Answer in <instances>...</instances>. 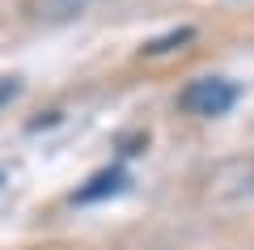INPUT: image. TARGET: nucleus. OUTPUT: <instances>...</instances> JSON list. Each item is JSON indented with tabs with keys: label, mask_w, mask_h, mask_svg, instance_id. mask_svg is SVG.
<instances>
[{
	"label": "nucleus",
	"mask_w": 254,
	"mask_h": 250,
	"mask_svg": "<svg viewBox=\"0 0 254 250\" xmlns=\"http://www.w3.org/2000/svg\"><path fill=\"white\" fill-rule=\"evenodd\" d=\"M89 4H102V0H51L55 13H81V9H89Z\"/></svg>",
	"instance_id": "nucleus-4"
},
{
	"label": "nucleus",
	"mask_w": 254,
	"mask_h": 250,
	"mask_svg": "<svg viewBox=\"0 0 254 250\" xmlns=\"http://www.w3.org/2000/svg\"><path fill=\"white\" fill-rule=\"evenodd\" d=\"M233 102H237V85L225 81V77H199V81H190L187 89L178 93V106L187 110V115H199V119L225 115Z\"/></svg>",
	"instance_id": "nucleus-1"
},
{
	"label": "nucleus",
	"mask_w": 254,
	"mask_h": 250,
	"mask_svg": "<svg viewBox=\"0 0 254 250\" xmlns=\"http://www.w3.org/2000/svg\"><path fill=\"white\" fill-rule=\"evenodd\" d=\"M190 38V30H174V34H165V38H153V43L144 47V55H165V51H174V43H187Z\"/></svg>",
	"instance_id": "nucleus-3"
},
{
	"label": "nucleus",
	"mask_w": 254,
	"mask_h": 250,
	"mask_svg": "<svg viewBox=\"0 0 254 250\" xmlns=\"http://www.w3.org/2000/svg\"><path fill=\"white\" fill-rule=\"evenodd\" d=\"M119 191H127V174L119 170H98L85 187H76V195H72V204H98V199H110V195H119Z\"/></svg>",
	"instance_id": "nucleus-2"
}]
</instances>
